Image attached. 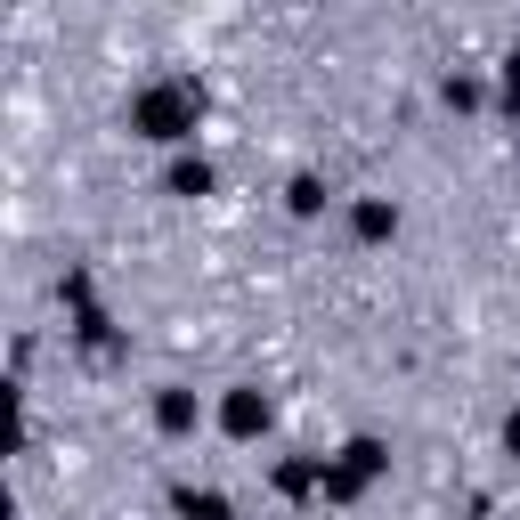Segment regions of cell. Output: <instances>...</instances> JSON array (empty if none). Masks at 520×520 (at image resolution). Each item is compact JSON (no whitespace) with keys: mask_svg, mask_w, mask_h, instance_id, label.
<instances>
[{"mask_svg":"<svg viewBox=\"0 0 520 520\" xmlns=\"http://www.w3.org/2000/svg\"><path fill=\"white\" fill-rule=\"evenodd\" d=\"M187 90H155V98H139V122L155 130V139H179V130H187Z\"/></svg>","mask_w":520,"mask_h":520,"instance_id":"cell-1","label":"cell"},{"mask_svg":"<svg viewBox=\"0 0 520 520\" xmlns=\"http://www.w3.org/2000/svg\"><path fill=\"white\" fill-rule=\"evenodd\" d=\"M260 423H269V407H260L252 390H244V399H228V431H260Z\"/></svg>","mask_w":520,"mask_h":520,"instance_id":"cell-2","label":"cell"}]
</instances>
